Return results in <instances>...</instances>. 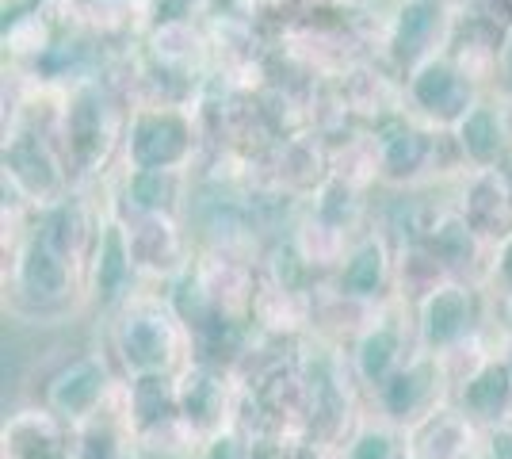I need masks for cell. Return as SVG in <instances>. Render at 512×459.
<instances>
[{
    "label": "cell",
    "instance_id": "obj_3",
    "mask_svg": "<svg viewBox=\"0 0 512 459\" xmlns=\"http://www.w3.org/2000/svg\"><path fill=\"white\" fill-rule=\"evenodd\" d=\"M375 280H379V253H375V249H367V253L360 257V264L348 272V284L363 291V287H371Z\"/></svg>",
    "mask_w": 512,
    "mask_h": 459
},
{
    "label": "cell",
    "instance_id": "obj_2",
    "mask_svg": "<svg viewBox=\"0 0 512 459\" xmlns=\"http://www.w3.org/2000/svg\"><path fill=\"white\" fill-rule=\"evenodd\" d=\"M490 127H493L490 115H474L467 127H463V138H467V146L478 153V157H490L493 146H497V142H490Z\"/></svg>",
    "mask_w": 512,
    "mask_h": 459
},
{
    "label": "cell",
    "instance_id": "obj_1",
    "mask_svg": "<svg viewBox=\"0 0 512 459\" xmlns=\"http://www.w3.org/2000/svg\"><path fill=\"white\" fill-rule=\"evenodd\" d=\"M428 318H432V337H440V341H448V337H455L459 329H463V318H467V306H463V299L459 295H440L436 303H432V310H428Z\"/></svg>",
    "mask_w": 512,
    "mask_h": 459
},
{
    "label": "cell",
    "instance_id": "obj_4",
    "mask_svg": "<svg viewBox=\"0 0 512 459\" xmlns=\"http://www.w3.org/2000/svg\"><path fill=\"white\" fill-rule=\"evenodd\" d=\"M448 88H451V77L444 73V69H428L425 85H421V96H425L428 104H432V100H436V96H444Z\"/></svg>",
    "mask_w": 512,
    "mask_h": 459
},
{
    "label": "cell",
    "instance_id": "obj_5",
    "mask_svg": "<svg viewBox=\"0 0 512 459\" xmlns=\"http://www.w3.org/2000/svg\"><path fill=\"white\" fill-rule=\"evenodd\" d=\"M386 356H390V337H375V341H367V372L371 375L383 372Z\"/></svg>",
    "mask_w": 512,
    "mask_h": 459
}]
</instances>
